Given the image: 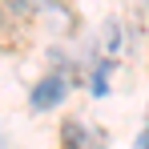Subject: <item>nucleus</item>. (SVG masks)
I'll return each instance as SVG.
<instances>
[{
	"label": "nucleus",
	"instance_id": "20e7f679",
	"mask_svg": "<svg viewBox=\"0 0 149 149\" xmlns=\"http://www.w3.org/2000/svg\"><path fill=\"white\" fill-rule=\"evenodd\" d=\"M141 149H149V133H145V137H141Z\"/></svg>",
	"mask_w": 149,
	"mask_h": 149
},
{
	"label": "nucleus",
	"instance_id": "7ed1b4c3",
	"mask_svg": "<svg viewBox=\"0 0 149 149\" xmlns=\"http://www.w3.org/2000/svg\"><path fill=\"white\" fill-rule=\"evenodd\" d=\"M8 28H12V16H8V12H4V8H0V36H4V32H8Z\"/></svg>",
	"mask_w": 149,
	"mask_h": 149
},
{
	"label": "nucleus",
	"instance_id": "f257e3e1",
	"mask_svg": "<svg viewBox=\"0 0 149 149\" xmlns=\"http://www.w3.org/2000/svg\"><path fill=\"white\" fill-rule=\"evenodd\" d=\"M61 97H65V81H61V77H49V81L36 85V93H32V109H52Z\"/></svg>",
	"mask_w": 149,
	"mask_h": 149
},
{
	"label": "nucleus",
	"instance_id": "f03ea898",
	"mask_svg": "<svg viewBox=\"0 0 149 149\" xmlns=\"http://www.w3.org/2000/svg\"><path fill=\"white\" fill-rule=\"evenodd\" d=\"M105 45H109V52L121 45V32H117V24H109V28H105Z\"/></svg>",
	"mask_w": 149,
	"mask_h": 149
}]
</instances>
